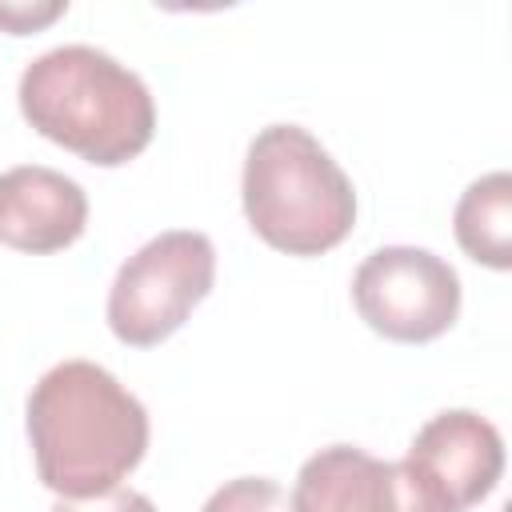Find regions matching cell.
Listing matches in <instances>:
<instances>
[{
  "label": "cell",
  "mask_w": 512,
  "mask_h": 512,
  "mask_svg": "<svg viewBox=\"0 0 512 512\" xmlns=\"http://www.w3.org/2000/svg\"><path fill=\"white\" fill-rule=\"evenodd\" d=\"M28 444L44 488L64 500L100 496L144 460L148 412L108 368L64 360L28 392Z\"/></svg>",
  "instance_id": "obj_1"
},
{
  "label": "cell",
  "mask_w": 512,
  "mask_h": 512,
  "mask_svg": "<svg viewBox=\"0 0 512 512\" xmlns=\"http://www.w3.org/2000/svg\"><path fill=\"white\" fill-rule=\"evenodd\" d=\"M16 96L24 120L44 140L100 168L136 160L156 132L148 84L92 44H60L36 56Z\"/></svg>",
  "instance_id": "obj_2"
},
{
  "label": "cell",
  "mask_w": 512,
  "mask_h": 512,
  "mask_svg": "<svg viewBox=\"0 0 512 512\" xmlns=\"http://www.w3.org/2000/svg\"><path fill=\"white\" fill-rule=\"evenodd\" d=\"M240 196L252 232L288 256H320L356 224L352 180L300 124H268L252 136Z\"/></svg>",
  "instance_id": "obj_3"
},
{
  "label": "cell",
  "mask_w": 512,
  "mask_h": 512,
  "mask_svg": "<svg viewBox=\"0 0 512 512\" xmlns=\"http://www.w3.org/2000/svg\"><path fill=\"white\" fill-rule=\"evenodd\" d=\"M212 280V240L192 228H168L120 264L108 288V328L128 348H152L192 316Z\"/></svg>",
  "instance_id": "obj_4"
},
{
  "label": "cell",
  "mask_w": 512,
  "mask_h": 512,
  "mask_svg": "<svg viewBox=\"0 0 512 512\" xmlns=\"http://www.w3.org/2000/svg\"><path fill=\"white\" fill-rule=\"evenodd\" d=\"M352 304L360 320L396 344H428L460 316L456 268L412 244H388L364 256L352 276Z\"/></svg>",
  "instance_id": "obj_5"
},
{
  "label": "cell",
  "mask_w": 512,
  "mask_h": 512,
  "mask_svg": "<svg viewBox=\"0 0 512 512\" xmlns=\"http://www.w3.org/2000/svg\"><path fill=\"white\" fill-rule=\"evenodd\" d=\"M292 512H452L404 460H376L356 444H328L296 472Z\"/></svg>",
  "instance_id": "obj_6"
},
{
  "label": "cell",
  "mask_w": 512,
  "mask_h": 512,
  "mask_svg": "<svg viewBox=\"0 0 512 512\" xmlns=\"http://www.w3.org/2000/svg\"><path fill=\"white\" fill-rule=\"evenodd\" d=\"M404 464L452 508L480 504L504 472V440L492 420L472 408H448L432 416L408 444Z\"/></svg>",
  "instance_id": "obj_7"
},
{
  "label": "cell",
  "mask_w": 512,
  "mask_h": 512,
  "mask_svg": "<svg viewBox=\"0 0 512 512\" xmlns=\"http://www.w3.org/2000/svg\"><path fill=\"white\" fill-rule=\"evenodd\" d=\"M84 224L88 196L72 176L44 164L0 172V244L44 256L76 244Z\"/></svg>",
  "instance_id": "obj_8"
},
{
  "label": "cell",
  "mask_w": 512,
  "mask_h": 512,
  "mask_svg": "<svg viewBox=\"0 0 512 512\" xmlns=\"http://www.w3.org/2000/svg\"><path fill=\"white\" fill-rule=\"evenodd\" d=\"M456 244L484 268H512V176L488 172L464 188L452 212Z\"/></svg>",
  "instance_id": "obj_9"
},
{
  "label": "cell",
  "mask_w": 512,
  "mask_h": 512,
  "mask_svg": "<svg viewBox=\"0 0 512 512\" xmlns=\"http://www.w3.org/2000/svg\"><path fill=\"white\" fill-rule=\"evenodd\" d=\"M200 512H292L288 492L268 476H236L220 484Z\"/></svg>",
  "instance_id": "obj_10"
},
{
  "label": "cell",
  "mask_w": 512,
  "mask_h": 512,
  "mask_svg": "<svg viewBox=\"0 0 512 512\" xmlns=\"http://www.w3.org/2000/svg\"><path fill=\"white\" fill-rule=\"evenodd\" d=\"M52 512H156V504L136 492V488H112L100 496H80V500H56Z\"/></svg>",
  "instance_id": "obj_11"
},
{
  "label": "cell",
  "mask_w": 512,
  "mask_h": 512,
  "mask_svg": "<svg viewBox=\"0 0 512 512\" xmlns=\"http://www.w3.org/2000/svg\"><path fill=\"white\" fill-rule=\"evenodd\" d=\"M68 4L52 0V4H0V28L12 32V36H24V32H36L40 24L56 20Z\"/></svg>",
  "instance_id": "obj_12"
}]
</instances>
